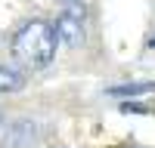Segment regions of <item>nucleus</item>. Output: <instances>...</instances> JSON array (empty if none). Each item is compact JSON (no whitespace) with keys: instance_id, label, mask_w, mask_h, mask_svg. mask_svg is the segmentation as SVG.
Masks as SVG:
<instances>
[{"instance_id":"1","label":"nucleus","mask_w":155,"mask_h":148,"mask_svg":"<svg viewBox=\"0 0 155 148\" xmlns=\"http://www.w3.org/2000/svg\"><path fill=\"white\" fill-rule=\"evenodd\" d=\"M56 28L44 19H31L12 34V56L28 68H44L56 59Z\"/></svg>"},{"instance_id":"2","label":"nucleus","mask_w":155,"mask_h":148,"mask_svg":"<svg viewBox=\"0 0 155 148\" xmlns=\"http://www.w3.org/2000/svg\"><path fill=\"white\" fill-rule=\"evenodd\" d=\"M56 37L65 46L78 49V46H84L87 40V12H84V3H71L59 12V19H56Z\"/></svg>"},{"instance_id":"3","label":"nucleus","mask_w":155,"mask_h":148,"mask_svg":"<svg viewBox=\"0 0 155 148\" xmlns=\"http://www.w3.org/2000/svg\"><path fill=\"white\" fill-rule=\"evenodd\" d=\"M22 86H25L22 71L9 68V65H0V96H6V93H19Z\"/></svg>"},{"instance_id":"4","label":"nucleus","mask_w":155,"mask_h":148,"mask_svg":"<svg viewBox=\"0 0 155 148\" xmlns=\"http://www.w3.org/2000/svg\"><path fill=\"white\" fill-rule=\"evenodd\" d=\"M109 96H143V93H155V83H149V80H143V83H115V86H109L106 90Z\"/></svg>"},{"instance_id":"5","label":"nucleus","mask_w":155,"mask_h":148,"mask_svg":"<svg viewBox=\"0 0 155 148\" xmlns=\"http://www.w3.org/2000/svg\"><path fill=\"white\" fill-rule=\"evenodd\" d=\"M34 136H37V130H34V123H19L16 127V136H9V145H28V142H34Z\"/></svg>"},{"instance_id":"6","label":"nucleus","mask_w":155,"mask_h":148,"mask_svg":"<svg viewBox=\"0 0 155 148\" xmlns=\"http://www.w3.org/2000/svg\"><path fill=\"white\" fill-rule=\"evenodd\" d=\"M59 3H65V6H71V3H81V0H59Z\"/></svg>"}]
</instances>
